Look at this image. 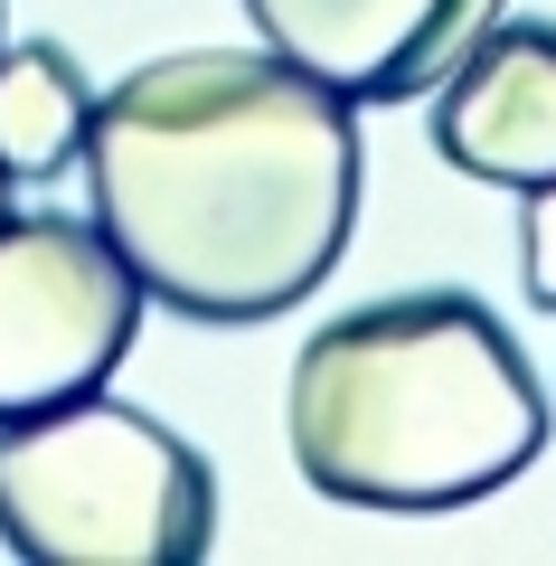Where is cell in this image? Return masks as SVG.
Listing matches in <instances>:
<instances>
[{
  "instance_id": "obj_6",
  "label": "cell",
  "mask_w": 556,
  "mask_h": 566,
  "mask_svg": "<svg viewBox=\"0 0 556 566\" xmlns=\"http://www.w3.org/2000/svg\"><path fill=\"white\" fill-rule=\"evenodd\" d=\"M434 151L462 180H556V20H491L434 85Z\"/></svg>"
},
{
  "instance_id": "obj_1",
  "label": "cell",
  "mask_w": 556,
  "mask_h": 566,
  "mask_svg": "<svg viewBox=\"0 0 556 566\" xmlns=\"http://www.w3.org/2000/svg\"><path fill=\"white\" fill-rule=\"evenodd\" d=\"M358 104L274 48L141 57L76 151L95 227L179 322H274L321 293L358 227Z\"/></svg>"
},
{
  "instance_id": "obj_2",
  "label": "cell",
  "mask_w": 556,
  "mask_h": 566,
  "mask_svg": "<svg viewBox=\"0 0 556 566\" xmlns=\"http://www.w3.org/2000/svg\"><path fill=\"white\" fill-rule=\"evenodd\" d=\"M283 444L339 510H472L547 453V387L491 303L387 293L302 340Z\"/></svg>"
},
{
  "instance_id": "obj_3",
  "label": "cell",
  "mask_w": 556,
  "mask_h": 566,
  "mask_svg": "<svg viewBox=\"0 0 556 566\" xmlns=\"http://www.w3.org/2000/svg\"><path fill=\"white\" fill-rule=\"evenodd\" d=\"M0 538L29 566H199L218 547V482L189 434L85 387L0 416Z\"/></svg>"
},
{
  "instance_id": "obj_7",
  "label": "cell",
  "mask_w": 556,
  "mask_h": 566,
  "mask_svg": "<svg viewBox=\"0 0 556 566\" xmlns=\"http://www.w3.org/2000/svg\"><path fill=\"white\" fill-rule=\"evenodd\" d=\"M85 123H95V85L57 39H0V170L10 180H57L76 170Z\"/></svg>"
},
{
  "instance_id": "obj_8",
  "label": "cell",
  "mask_w": 556,
  "mask_h": 566,
  "mask_svg": "<svg viewBox=\"0 0 556 566\" xmlns=\"http://www.w3.org/2000/svg\"><path fill=\"white\" fill-rule=\"evenodd\" d=\"M518 283L537 312H556V180L518 189Z\"/></svg>"
},
{
  "instance_id": "obj_9",
  "label": "cell",
  "mask_w": 556,
  "mask_h": 566,
  "mask_svg": "<svg viewBox=\"0 0 556 566\" xmlns=\"http://www.w3.org/2000/svg\"><path fill=\"white\" fill-rule=\"evenodd\" d=\"M0 208H10V170H0Z\"/></svg>"
},
{
  "instance_id": "obj_4",
  "label": "cell",
  "mask_w": 556,
  "mask_h": 566,
  "mask_svg": "<svg viewBox=\"0 0 556 566\" xmlns=\"http://www.w3.org/2000/svg\"><path fill=\"white\" fill-rule=\"evenodd\" d=\"M141 283L95 218L0 208V416H39L123 368Z\"/></svg>"
},
{
  "instance_id": "obj_5",
  "label": "cell",
  "mask_w": 556,
  "mask_h": 566,
  "mask_svg": "<svg viewBox=\"0 0 556 566\" xmlns=\"http://www.w3.org/2000/svg\"><path fill=\"white\" fill-rule=\"evenodd\" d=\"M245 20L349 104H416L500 20V0H245Z\"/></svg>"
}]
</instances>
